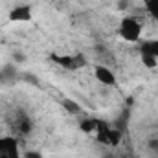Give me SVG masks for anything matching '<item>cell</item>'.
Wrapping results in <instances>:
<instances>
[{
  "mask_svg": "<svg viewBox=\"0 0 158 158\" xmlns=\"http://www.w3.org/2000/svg\"><path fill=\"white\" fill-rule=\"evenodd\" d=\"M123 140V132L116 129V127H110V132H109V147H118Z\"/></svg>",
  "mask_w": 158,
  "mask_h": 158,
  "instance_id": "cell-8",
  "label": "cell"
},
{
  "mask_svg": "<svg viewBox=\"0 0 158 158\" xmlns=\"http://www.w3.org/2000/svg\"><path fill=\"white\" fill-rule=\"evenodd\" d=\"M145 9H147V13L158 22V0H145Z\"/></svg>",
  "mask_w": 158,
  "mask_h": 158,
  "instance_id": "cell-10",
  "label": "cell"
},
{
  "mask_svg": "<svg viewBox=\"0 0 158 158\" xmlns=\"http://www.w3.org/2000/svg\"><path fill=\"white\" fill-rule=\"evenodd\" d=\"M94 77L103 86H110V88L118 86V76L114 74V70H110L105 64H94Z\"/></svg>",
  "mask_w": 158,
  "mask_h": 158,
  "instance_id": "cell-4",
  "label": "cell"
},
{
  "mask_svg": "<svg viewBox=\"0 0 158 158\" xmlns=\"http://www.w3.org/2000/svg\"><path fill=\"white\" fill-rule=\"evenodd\" d=\"M22 158H44L40 151H35V149H30V151H24L22 153Z\"/></svg>",
  "mask_w": 158,
  "mask_h": 158,
  "instance_id": "cell-12",
  "label": "cell"
},
{
  "mask_svg": "<svg viewBox=\"0 0 158 158\" xmlns=\"http://www.w3.org/2000/svg\"><path fill=\"white\" fill-rule=\"evenodd\" d=\"M52 61H55L61 68H64L68 72L85 68L88 64V61H86V57L83 53H74V55H57V53H53L52 55Z\"/></svg>",
  "mask_w": 158,
  "mask_h": 158,
  "instance_id": "cell-2",
  "label": "cell"
},
{
  "mask_svg": "<svg viewBox=\"0 0 158 158\" xmlns=\"http://www.w3.org/2000/svg\"><path fill=\"white\" fill-rule=\"evenodd\" d=\"M140 52L149 53L153 57L158 59V39H147V40H140Z\"/></svg>",
  "mask_w": 158,
  "mask_h": 158,
  "instance_id": "cell-6",
  "label": "cell"
},
{
  "mask_svg": "<svg viewBox=\"0 0 158 158\" xmlns=\"http://www.w3.org/2000/svg\"><path fill=\"white\" fill-rule=\"evenodd\" d=\"M96 127H98V118H83L79 121V131L83 134H94L96 132Z\"/></svg>",
  "mask_w": 158,
  "mask_h": 158,
  "instance_id": "cell-7",
  "label": "cell"
},
{
  "mask_svg": "<svg viewBox=\"0 0 158 158\" xmlns=\"http://www.w3.org/2000/svg\"><path fill=\"white\" fill-rule=\"evenodd\" d=\"M63 107H66V110L72 112V114H79V110H81V107H79L77 103H74V101H70V99H64V101H63Z\"/></svg>",
  "mask_w": 158,
  "mask_h": 158,
  "instance_id": "cell-11",
  "label": "cell"
},
{
  "mask_svg": "<svg viewBox=\"0 0 158 158\" xmlns=\"http://www.w3.org/2000/svg\"><path fill=\"white\" fill-rule=\"evenodd\" d=\"M142 33H143V24L138 17L134 15H125L118 24V35L119 39H123L129 44H136L142 40Z\"/></svg>",
  "mask_w": 158,
  "mask_h": 158,
  "instance_id": "cell-1",
  "label": "cell"
},
{
  "mask_svg": "<svg viewBox=\"0 0 158 158\" xmlns=\"http://www.w3.org/2000/svg\"><path fill=\"white\" fill-rule=\"evenodd\" d=\"M140 63H142L145 68H149V70H153V68L158 66L156 57H153V55H149V53H143V52H140Z\"/></svg>",
  "mask_w": 158,
  "mask_h": 158,
  "instance_id": "cell-9",
  "label": "cell"
},
{
  "mask_svg": "<svg viewBox=\"0 0 158 158\" xmlns=\"http://www.w3.org/2000/svg\"><path fill=\"white\" fill-rule=\"evenodd\" d=\"M7 20L13 24H30L33 20V7L30 4H17L9 9Z\"/></svg>",
  "mask_w": 158,
  "mask_h": 158,
  "instance_id": "cell-3",
  "label": "cell"
},
{
  "mask_svg": "<svg viewBox=\"0 0 158 158\" xmlns=\"http://www.w3.org/2000/svg\"><path fill=\"white\" fill-rule=\"evenodd\" d=\"M0 158H22L17 138L0 136Z\"/></svg>",
  "mask_w": 158,
  "mask_h": 158,
  "instance_id": "cell-5",
  "label": "cell"
},
{
  "mask_svg": "<svg viewBox=\"0 0 158 158\" xmlns=\"http://www.w3.org/2000/svg\"><path fill=\"white\" fill-rule=\"evenodd\" d=\"M15 59H17V61H24V55H22V53H20V55H19V53H15Z\"/></svg>",
  "mask_w": 158,
  "mask_h": 158,
  "instance_id": "cell-13",
  "label": "cell"
}]
</instances>
